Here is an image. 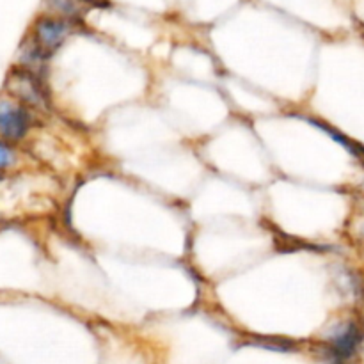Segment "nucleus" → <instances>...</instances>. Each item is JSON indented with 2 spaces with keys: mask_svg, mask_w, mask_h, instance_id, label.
Segmentation results:
<instances>
[{
  "mask_svg": "<svg viewBox=\"0 0 364 364\" xmlns=\"http://www.w3.org/2000/svg\"><path fill=\"white\" fill-rule=\"evenodd\" d=\"M39 123V114L7 95L6 91L0 95V139L11 144L23 146L34 134Z\"/></svg>",
  "mask_w": 364,
  "mask_h": 364,
  "instance_id": "obj_1",
  "label": "nucleus"
},
{
  "mask_svg": "<svg viewBox=\"0 0 364 364\" xmlns=\"http://www.w3.org/2000/svg\"><path fill=\"white\" fill-rule=\"evenodd\" d=\"M4 91L20 100L27 107H31L38 114L46 112L50 107L48 87H46L43 75L38 71L27 70L23 66H18V64L11 68L9 73H7Z\"/></svg>",
  "mask_w": 364,
  "mask_h": 364,
  "instance_id": "obj_2",
  "label": "nucleus"
},
{
  "mask_svg": "<svg viewBox=\"0 0 364 364\" xmlns=\"http://www.w3.org/2000/svg\"><path fill=\"white\" fill-rule=\"evenodd\" d=\"M364 343V318L352 315L334 327L327 338V350L334 364H348L361 352Z\"/></svg>",
  "mask_w": 364,
  "mask_h": 364,
  "instance_id": "obj_3",
  "label": "nucleus"
},
{
  "mask_svg": "<svg viewBox=\"0 0 364 364\" xmlns=\"http://www.w3.org/2000/svg\"><path fill=\"white\" fill-rule=\"evenodd\" d=\"M75 21L77 20L57 16V14L43 13L41 16L36 18L27 38L31 39L46 57H52L53 53L66 43V39L73 34L75 27H77Z\"/></svg>",
  "mask_w": 364,
  "mask_h": 364,
  "instance_id": "obj_4",
  "label": "nucleus"
},
{
  "mask_svg": "<svg viewBox=\"0 0 364 364\" xmlns=\"http://www.w3.org/2000/svg\"><path fill=\"white\" fill-rule=\"evenodd\" d=\"M84 4L85 0H45V13L77 20L84 13Z\"/></svg>",
  "mask_w": 364,
  "mask_h": 364,
  "instance_id": "obj_5",
  "label": "nucleus"
},
{
  "mask_svg": "<svg viewBox=\"0 0 364 364\" xmlns=\"http://www.w3.org/2000/svg\"><path fill=\"white\" fill-rule=\"evenodd\" d=\"M21 149L20 146L0 139V174H13L20 167Z\"/></svg>",
  "mask_w": 364,
  "mask_h": 364,
  "instance_id": "obj_6",
  "label": "nucleus"
},
{
  "mask_svg": "<svg viewBox=\"0 0 364 364\" xmlns=\"http://www.w3.org/2000/svg\"><path fill=\"white\" fill-rule=\"evenodd\" d=\"M354 240L358 244L359 252H361L364 258V212H361V215L358 217V220L354 224Z\"/></svg>",
  "mask_w": 364,
  "mask_h": 364,
  "instance_id": "obj_7",
  "label": "nucleus"
},
{
  "mask_svg": "<svg viewBox=\"0 0 364 364\" xmlns=\"http://www.w3.org/2000/svg\"><path fill=\"white\" fill-rule=\"evenodd\" d=\"M361 212H364V187L361 191Z\"/></svg>",
  "mask_w": 364,
  "mask_h": 364,
  "instance_id": "obj_8",
  "label": "nucleus"
}]
</instances>
